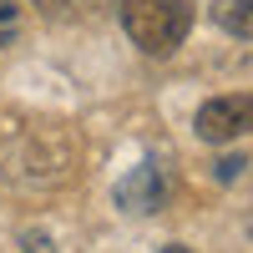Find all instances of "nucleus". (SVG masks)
I'll list each match as a JSON object with an SVG mask.
<instances>
[{
    "instance_id": "obj_1",
    "label": "nucleus",
    "mask_w": 253,
    "mask_h": 253,
    "mask_svg": "<svg viewBox=\"0 0 253 253\" xmlns=\"http://www.w3.org/2000/svg\"><path fill=\"white\" fill-rule=\"evenodd\" d=\"M71 137L61 126H15L0 137V177L15 187H56L71 177Z\"/></svg>"
},
{
    "instance_id": "obj_2",
    "label": "nucleus",
    "mask_w": 253,
    "mask_h": 253,
    "mask_svg": "<svg viewBox=\"0 0 253 253\" xmlns=\"http://www.w3.org/2000/svg\"><path fill=\"white\" fill-rule=\"evenodd\" d=\"M122 31L132 36V46L147 56H172L187 31H193V10L182 0H122Z\"/></svg>"
},
{
    "instance_id": "obj_3",
    "label": "nucleus",
    "mask_w": 253,
    "mask_h": 253,
    "mask_svg": "<svg viewBox=\"0 0 253 253\" xmlns=\"http://www.w3.org/2000/svg\"><path fill=\"white\" fill-rule=\"evenodd\" d=\"M193 132L203 142H213V147H228V142L248 137L253 132V96L248 91H228V96L203 101L198 117H193Z\"/></svg>"
},
{
    "instance_id": "obj_4",
    "label": "nucleus",
    "mask_w": 253,
    "mask_h": 253,
    "mask_svg": "<svg viewBox=\"0 0 253 253\" xmlns=\"http://www.w3.org/2000/svg\"><path fill=\"white\" fill-rule=\"evenodd\" d=\"M167 193H172L167 172H162L157 162H142V167H132V172L122 177L117 203L126 208V213H157V208H167Z\"/></svg>"
},
{
    "instance_id": "obj_5",
    "label": "nucleus",
    "mask_w": 253,
    "mask_h": 253,
    "mask_svg": "<svg viewBox=\"0 0 253 253\" xmlns=\"http://www.w3.org/2000/svg\"><path fill=\"white\" fill-rule=\"evenodd\" d=\"M213 26L238 41H253V0H213Z\"/></svg>"
},
{
    "instance_id": "obj_6",
    "label": "nucleus",
    "mask_w": 253,
    "mask_h": 253,
    "mask_svg": "<svg viewBox=\"0 0 253 253\" xmlns=\"http://www.w3.org/2000/svg\"><path fill=\"white\" fill-rule=\"evenodd\" d=\"M20 20H26L20 15V0H0V51L20 36Z\"/></svg>"
},
{
    "instance_id": "obj_7",
    "label": "nucleus",
    "mask_w": 253,
    "mask_h": 253,
    "mask_svg": "<svg viewBox=\"0 0 253 253\" xmlns=\"http://www.w3.org/2000/svg\"><path fill=\"white\" fill-rule=\"evenodd\" d=\"M36 10H46V15H71L76 10V0H31Z\"/></svg>"
},
{
    "instance_id": "obj_8",
    "label": "nucleus",
    "mask_w": 253,
    "mask_h": 253,
    "mask_svg": "<svg viewBox=\"0 0 253 253\" xmlns=\"http://www.w3.org/2000/svg\"><path fill=\"white\" fill-rule=\"evenodd\" d=\"M26 253H56L46 233H26Z\"/></svg>"
},
{
    "instance_id": "obj_9",
    "label": "nucleus",
    "mask_w": 253,
    "mask_h": 253,
    "mask_svg": "<svg viewBox=\"0 0 253 253\" xmlns=\"http://www.w3.org/2000/svg\"><path fill=\"white\" fill-rule=\"evenodd\" d=\"M238 167H243V157H228V162H218V177H238Z\"/></svg>"
},
{
    "instance_id": "obj_10",
    "label": "nucleus",
    "mask_w": 253,
    "mask_h": 253,
    "mask_svg": "<svg viewBox=\"0 0 253 253\" xmlns=\"http://www.w3.org/2000/svg\"><path fill=\"white\" fill-rule=\"evenodd\" d=\"M162 253H187V248H162Z\"/></svg>"
},
{
    "instance_id": "obj_11",
    "label": "nucleus",
    "mask_w": 253,
    "mask_h": 253,
    "mask_svg": "<svg viewBox=\"0 0 253 253\" xmlns=\"http://www.w3.org/2000/svg\"><path fill=\"white\" fill-rule=\"evenodd\" d=\"M248 238H253V218H248Z\"/></svg>"
}]
</instances>
